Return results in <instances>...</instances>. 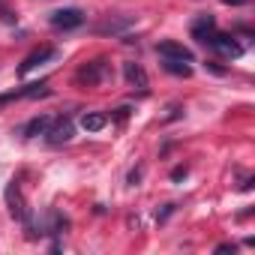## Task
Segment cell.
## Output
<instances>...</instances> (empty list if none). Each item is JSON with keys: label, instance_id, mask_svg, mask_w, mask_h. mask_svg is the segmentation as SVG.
Masks as SVG:
<instances>
[{"label": "cell", "instance_id": "6da1fadb", "mask_svg": "<svg viewBox=\"0 0 255 255\" xmlns=\"http://www.w3.org/2000/svg\"><path fill=\"white\" fill-rule=\"evenodd\" d=\"M6 204H9V216H12V219H18V222H30V210H27L24 195H21V189H18L15 180L6 186Z\"/></svg>", "mask_w": 255, "mask_h": 255}, {"label": "cell", "instance_id": "7a4b0ae2", "mask_svg": "<svg viewBox=\"0 0 255 255\" xmlns=\"http://www.w3.org/2000/svg\"><path fill=\"white\" fill-rule=\"evenodd\" d=\"M51 27H57V30H75V27H81L84 24V12L81 9H57V12H51Z\"/></svg>", "mask_w": 255, "mask_h": 255}, {"label": "cell", "instance_id": "3957f363", "mask_svg": "<svg viewBox=\"0 0 255 255\" xmlns=\"http://www.w3.org/2000/svg\"><path fill=\"white\" fill-rule=\"evenodd\" d=\"M207 48H213V51H219V54H225V57H240L243 54V45L234 39V36H228V33H213V39H210V45Z\"/></svg>", "mask_w": 255, "mask_h": 255}, {"label": "cell", "instance_id": "277c9868", "mask_svg": "<svg viewBox=\"0 0 255 255\" xmlns=\"http://www.w3.org/2000/svg\"><path fill=\"white\" fill-rule=\"evenodd\" d=\"M72 132H75V129H72V120H69V117H60V120H54V123L48 126L45 135H48V144L57 147V144H66V141L72 138Z\"/></svg>", "mask_w": 255, "mask_h": 255}, {"label": "cell", "instance_id": "5b68a950", "mask_svg": "<svg viewBox=\"0 0 255 255\" xmlns=\"http://www.w3.org/2000/svg\"><path fill=\"white\" fill-rule=\"evenodd\" d=\"M105 75H108V63H105V60H93V63H87V66H81L75 78H78L81 84H99V81H105Z\"/></svg>", "mask_w": 255, "mask_h": 255}, {"label": "cell", "instance_id": "8992f818", "mask_svg": "<svg viewBox=\"0 0 255 255\" xmlns=\"http://www.w3.org/2000/svg\"><path fill=\"white\" fill-rule=\"evenodd\" d=\"M123 78H126V84H129V87L147 93V84L150 81H147V72H144L141 63H123Z\"/></svg>", "mask_w": 255, "mask_h": 255}, {"label": "cell", "instance_id": "52a82bcc", "mask_svg": "<svg viewBox=\"0 0 255 255\" xmlns=\"http://www.w3.org/2000/svg\"><path fill=\"white\" fill-rule=\"evenodd\" d=\"M57 57V48H51V45H45V48H39V51H33L30 57H24V63L18 66V75H27V72H33L36 66H42V63H48V60H54Z\"/></svg>", "mask_w": 255, "mask_h": 255}, {"label": "cell", "instance_id": "ba28073f", "mask_svg": "<svg viewBox=\"0 0 255 255\" xmlns=\"http://www.w3.org/2000/svg\"><path fill=\"white\" fill-rule=\"evenodd\" d=\"M54 123V117H48V114H39V117H30L21 129H18V135L21 138H36V135H45L48 132V126Z\"/></svg>", "mask_w": 255, "mask_h": 255}, {"label": "cell", "instance_id": "9c48e42d", "mask_svg": "<svg viewBox=\"0 0 255 255\" xmlns=\"http://www.w3.org/2000/svg\"><path fill=\"white\" fill-rule=\"evenodd\" d=\"M213 33H216V21H213V15H198V18L192 21V36H195L201 45H210Z\"/></svg>", "mask_w": 255, "mask_h": 255}, {"label": "cell", "instance_id": "30bf717a", "mask_svg": "<svg viewBox=\"0 0 255 255\" xmlns=\"http://www.w3.org/2000/svg\"><path fill=\"white\" fill-rule=\"evenodd\" d=\"M159 57H168V60H183V63H192V51L180 42H159L156 45Z\"/></svg>", "mask_w": 255, "mask_h": 255}, {"label": "cell", "instance_id": "8fae6325", "mask_svg": "<svg viewBox=\"0 0 255 255\" xmlns=\"http://www.w3.org/2000/svg\"><path fill=\"white\" fill-rule=\"evenodd\" d=\"M105 126H108V114H102V111H90V114L81 117V129L84 132H99Z\"/></svg>", "mask_w": 255, "mask_h": 255}, {"label": "cell", "instance_id": "7c38bea8", "mask_svg": "<svg viewBox=\"0 0 255 255\" xmlns=\"http://www.w3.org/2000/svg\"><path fill=\"white\" fill-rule=\"evenodd\" d=\"M162 69H165V72H171V75H180V78L192 75V66H189V63H183V60H168V57H162Z\"/></svg>", "mask_w": 255, "mask_h": 255}, {"label": "cell", "instance_id": "4fadbf2b", "mask_svg": "<svg viewBox=\"0 0 255 255\" xmlns=\"http://www.w3.org/2000/svg\"><path fill=\"white\" fill-rule=\"evenodd\" d=\"M126 24H129V18H123V21H105V24H99V33H117Z\"/></svg>", "mask_w": 255, "mask_h": 255}, {"label": "cell", "instance_id": "5bb4252c", "mask_svg": "<svg viewBox=\"0 0 255 255\" xmlns=\"http://www.w3.org/2000/svg\"><path fill=\"white\" fill-rule=\"evenodd\" d=\"M21 96H24V90H9V93H0V108L9 105L12 99H21Z\"/></svg>", "mask_w": 255, "mask_h": 255}, {"label": "cell", "instance_id": "9a60e30c", "mask_svg": "<svg viewBox=\"0 0 255 255\" xmlns=\"http://www.w3.org/2000/svg\"><path fill=\"white\" fill-rule=\"evenodd\" d=\"M180 177H186V165H177V168L171 171V180H180Z\"/></svg>", "mask_w": 255, "mask_h": 255}, {"label": "cell", "instance_id": "2e32d148", "mask_svg": "<svg viewBox=\"0 0 255 255\" xmlns=\"http://www.w3.org/2000/svg\"><path fill=\"white\" fill-rule=\"evenodd\" d=\"M216 252H231V255H234V252H237V246H234V243H219V246H216Z\"/></svg>", "mask_w": 255, "mask_h": 255}, {"label": "cell", "instance_id": "e0dca14e", "mask_svg": "<svg viewBox=\"0 0 255 255\" xmlns=\"http://www.w3.org/2000/svg\"><path fill=\"white\" fill-rule=\"evenodd\" d=\"M126 117H129V108H126V105H123V108H117V114H114V120H126Z\"/></svg>", "mask_w": 255, "mask_h": 255}, {"label": "cell", "instance_id": "ac0fdd59", "mask_svg": "<svg viewBox=\"0 0 255 255\" xmlns=\"http://www.w3.org/2000/svg\"><path fill=\"white\" fill-rule=\"evenodd\" d=\"M0 18H6V21H12V12L3 6V0H0Z\"/></svg>", "mask_w": 255, "mask_h": 255}, {"label": "cell", "instance_id": "d6986e66", "mask_svg": "<svg viewBox=\"0 0 255 255\" xmlns=\"http://www.w3.org/2000/svg\"><path fill=\"white\" fill-rule=\"evenodd\" d=\"M225 6H243V3H249V0H222Z\"/></svg>", "mask_w": 255, "mask_h": 255}]
</instances>
